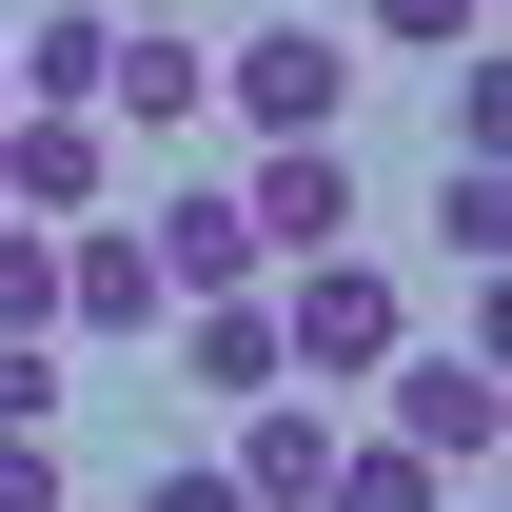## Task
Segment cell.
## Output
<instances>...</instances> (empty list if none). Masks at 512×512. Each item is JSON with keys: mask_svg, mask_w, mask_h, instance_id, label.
<instances>
[{"mask_svg": "<svg viewBox=\"0 0 512 512\" xmlns=\"http://www.w3.org/2000/svg\"><path fill=\"white\" fill-rule=\"evenodd\" d=\"M79 375H60V335H0V434H60Z\"/></svg>", "mask_w": 512, "mask_h": 512, "instance_id": "5bb4252c", "label": "cell"}, {"mask_svg": "<svg viewBox=\"0 0 512 512\" xmlns=\"http://www.w3.org/2000/svg\"><path fill=\"white\" fill-rule=\"evenodd\" d=\"M493 138H512V60L473 40V60H453V158H493Z\"/></svg>", "mask_w": 512, "mask_h": 512, "instance_id": "2e32d148", "label": "cell"}, {"mask_svg": "<svg viewBox=\"0 0 512 512\" xmlns=\"http://www.w3.org/2000/svg\"><path fill=\"white\" fill-rule=\"evenodd\" d=\"M0 217H119V138L99 119H40V99H0Z\"/></svg>", "mask_w": 512, "mask_h": 512, "instance_id": "277c9868", "label": "cell"}, {"mask_svg": "<svg viewBox=\"0 0 512 512\" xmlns=\"http://www.w3.org/2000/svg\"><path fill=\"white\" fill-rule=\"evenodd\" d=\"M394 335H414V296H394V256H276V375H375Z\"/></svg>", "mask_w": 512, "mask_h": 512, "instance_id": "6da1fadb", "label": "cell"}, {"mask_svg": "<svg viewBox=\"0 0 512 512\" xmlns=\"http://www.w3.org/2000/svg\"><path fill=\"white\" fill-rule=\"evenodd\" d=\"M237 217H256V276H276V256H335L355 237V158H335V138H256Z\"/></svg>", "mask_w": 512, "mask_h": 512, "instance_id": "5b68a950", "label": "cell"}, {"mask_svg": "<svg viewBox=\"0 0 512 512\" xmlns=\"http://www.w3.org/2000/svg\"><path fill=\"white\" fill-rule=\"evenodd\" d=\"M178 296H158V256H138V217H60V335H158Z\"/></svg>", "mask_w": 512, "mask_h": 512, "instance_id": "ba28073f", "label": "cell"}, {"mask_svg": "<svg viewBox=\"0 0 512 512\" xmlns=\"http://www.w3.org/2000/svg\"><path fill=\"white\" fill-rule=\"evenodd\" d=\"M99 20H197V0H99Z\"/></svg>", "mask_w": 512, "mask_h": 512, "instance_id": "d6986e66", "label": "cell"}, {"mask_svg": "<svg viewBox=\"0 0 512 512\" xmlns=\"http://www.w3.org/2000/svg\"><path fill=\"white\" fill-rule=\"evenodd\" d=\"M434 237H453V276H493V256H512V178H493V158H453V178H434Z\"/></svg>", "mask_w": 512, "mask_h": 512, "instance_id": "4fadbf2b", "label": "cell"}, {"mask_svg": "<svg viewBox=\"0 0 512 512\" xmlns=\"http://www.w3.org/2000/svg\"><path fill=\"white\" fill-rule=\"evenodd\" d=\"M256 512H316V473H335V414H316V375H276V394H237V453H217Z\"/></svg>", "mask_w": 512, "mask_h": 512, "instance_id": "52a82bcc", "label": "cell"}, {"mask_svg": "<svg viewBox=\"0 0 512 512\" xmlns=\"http://www.w3.org/2000/svg\"><path fill=\"white\" fill-rule=\"evenodd\" d=\"M0 335H60V237L0 217Z\"/></svg>", "mask_w": 512, "mask_h": 512, "instance_id": "9a60e30c", "label": "cell"}, {"mask_svg": "<svg viewBox=\"0 0 512 512\" xmlns=\"http://www.w3.org/2000/svg\"><path fill=\"white\" fill-rule=\"evenodd\" d=\"M138 512H256V493L217 473V453H197V473H138Z\"/></svg>", "mask_w": 512, "mask_h": 512, "instance_id": "ac0fdd59", "label": "cell"}, {"mask_svg": "<svg viewBox=\"0 0 512 512\" xmlns=\"http://www.w3.org/2000/svg\"><path fill=\"white\" fill-rule=\"evenodd\" d=\"M99 60H119V20H99V0H60V20H20V40H0V99H40V119H99Z\"/></svg>", "mask_w": 512, "mask_h": 512, "instance_id": "9c48e42d", "label": "cell"}, {"mask_svg": "<svg viewBox=\"0 0 512 512\" xmlns=\"http://www.w3.org/2000/svg\"><path fill=\"white\" fill-rule=\"evenodd\" d=\"M158 335H178L197 394H276V296H197V316H158Z\"/></svg>", "mask_w": 512, "mask_h": 512, "instance_id": "30bf717a", "label": "cell"}, {"mask_svg": "<svg viewBox=\"0 0 512 512\" xmlns=\"http://www.w3.org/2000/svg\"><path fill=\"white\" fill-rule=\"evenodd\" d=\"M493 0H355V60H473Z\"/></svg>", "mask_w": 512, "mask_h": 512, "instance_id": "7c38bea8", "label": "cell"}, {"mask_svg": "<svg viewBox=\"0 0 512 512\" xmlns=\"http://www.w3.org/2000/svg\"><path fill=\"white\" fill-rule=\"evenodd\" d=\"M138 256H158V296H256V217H237V178H178L158 217H138Z\"/></svg>", "mask_w": 512, "mask_h": 512, "instance_id": "8992f818", "label": "cell"}, {"mask_svg": "<svg viewBox=\"0 0 512 512\" xmlns=\"http://www.w3.org/2000/svg\"><path fill=\"white\" fill-rule=\"evenodd\" d=\"M217 99H237V138H335L355 119V20H296L276 0L237 60H217Z\"/></svg>", "mask_w": 512, "mask_h": 512, "instance_id": "7a4b0ae2", "label": "cell"}, {"mask_svg": "<svg viewBox=\"0 0 512 512\" xmlns=\"http://www.w3.org/2000/svg\"><path fill=\"white\" fill-rule=\"evenodd\" d=\"M375 375H394V453H434L453 493H473V473H493V434H512V394H493V355H473V335H394Z\"/></svg>", "mask_w": 512, "mask_h": 512, "instance_id": "3957f363", "label": "cell"}, {"mask_svg": "<svg viewBox=\"0 0 512 512\" xmlns=\"http://www.w3.org/2000/svg\"><path fill=\"white\" fill-rule=\"evenodd\" d=\"M0 512H79V473H60V434H0Z\"/></svg>", "mask_w": 512, "mask_h": 512, "instance_id": "e0dca14e", "label": "cell"}, {"mask_svg": "<svg viewBox=\"0 0 512 512\" xmlns=\"http://www.w3.org/2000/svg\"><path fill=\"white\" fill-rule=\"evenodd\" d=\"M316 512H453V473H434V453H394V434H335Z\"/></svg>", "mask_w": 512, "mask_h": 512, "instance_id": "8fae6325", "label": "cell"}]
</instances>
